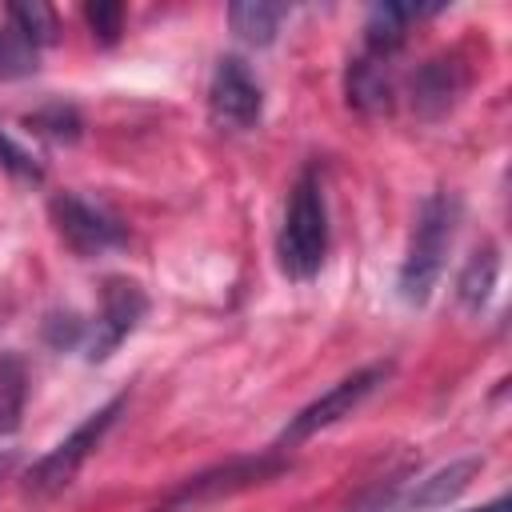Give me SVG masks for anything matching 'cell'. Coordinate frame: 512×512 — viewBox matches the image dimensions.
I'll list each match as a JSON object with an SVG mask.
<instances>
[{"label": "cell", "mask_w": 512, "mask_h": 512, "mask_svg": "<svg viewBox=\"0 0 512 512\" xmlns=\"http://www.w3.org/2000/svg\"><path fill=\"white\" fill-rule=\"evenodd\" d=\"M328 252V200L316 168H304L292 184L284 224L276 236V260L288 280H312Z\"/></svg>", "instance_id": "cell-1"}, {"label": "cell", "mask_w": 512, "mask_h": 512, "mask_svg": "<svg viewBox=\"0 0 512 512\" xmlns=\"http://www.w3.org/2000/svg\"><path fill=\"white\" fill-rule=\"evenodd\" d=\"M456 224H460V200L452 192H436L420 204L412 240H408V256L400 264V300L404 304H424L444 272V256L456 240Z\"/></svg>", "instance_id": "cell-2"}, {"label": "cell", "mask_w": 512, "mask_h": 512, "mask_svg": "<svg viewBox=\"0 0 512 512\" xmlns=\"http://www.w3.org/2000/svg\"><path fill=\"white\" fill-rule=\"evenodd\" d=\"M120 412H124V396H116V400H108L104 408H96L92 416H84V424H76L48 456H40V460L28 468V476H24V496H28V500H52L56 492H64V488L76 480L80 464L92 456V448L104 440V432L116 424Z\"/></svg>", "instance_id": "cell-3"}, {"label": "cell", "mask_w": 512, "mask_h": 512, "mask_svg": "<svg viewBox=\"0 0 512 512\" xmlns=\"http://www.w3.org/2000/svg\"><path fill=\"white\" fill-rule=\"evenodd\" d=\"M384 376H388V364H372V368H360V372L344 376V380L332 384L320 400H312L308 408H300V412L288 420V428L280 432L276 448H296L300 440H308V436H316L320 428L336 424L340 416H348L352 408H360V404L384 384Z\"/></svg>", "instance_id": "cell-4"}, {"label": "cell", "mask_w": 512, "mask_h": 512, "mask_svg": "<svg viewBox=\"0 0 512 512\" xmlns=\"http://www.w3.org/2000/svg\"><path fill=\"white\" fill-rule=\"evenodd\" d=\"M48 212H52L56 236H60L76 256H100V252L120 248V244L128 240L124 224H120L112 212H104L100 204H92V200H84V196H76V192L52 196Z\"/></svg>", "instance_id": "cell-5"}, {"label": "cell", "mask_w": 512, "mask_h": 512, "mask_svg": "<svg viewBox=\"0 0 512 512\" xmlns=\"http://www.w3.org/2000/svg\"><path fill=\"white\" fill-rule=\"evenodd\" d=\"M260 112H264V92L252 80V72L244 68V60H236V56L216 60V72H212V84H208L212 124L224 128V132H244L260 120Z\"/></svg>", "instance_id": "cell-6"}, {"label": "cell", "mask_w": 512, "mask_h": 512, "mask_svg": "<svg viewBox=\"0 0 512 512\" xmlns=\"http://www.w3.org/2000/svg\"><path fill=\"white\" fill-rule=\"evenodd\" d=\"M148 312V296L140 292V284L132 280H108L104 284V300H100V312H96V324L88 328L84 336V356L96 364V360H108L132 332L136 324L144 320Z\"/></svg>", "instance_id": "cell-7"}, {"label": "cell", "mask_w": 512, "mask_h": 512, "mask_svg": "<svg viewBox=\"0 0 512 512\" xmlns=\"http://www.w3.org/2000/svg\"><path fill=\"white\" fill-rule=\"evenodd\" d=\"M460 92H464V68H460V60L440 56V60H428V64L412 76V108H416L424 120L444 116V112L456 104Z\"/></svg>", "instance_id": "cell-8"}, {"label": "cell", "mask_w": 512, "mask_h": 512, "mask_svg": "<svg viewBox=\"0 0 512 512\" xmlns=\"http://www.w3.org/2000/svg\"><path fill=\"white\" fill-rule=\"evenodd\" d=\"M392 56H376V52H364L360 60H352L348 68V104L376 116V112H388L392 108V68H388Z\"/></svg>", "instance_id": "cell-9"}, {"label": "cell", "mask_w": 512, "mask_h": 512, "mask_svg": "<svg viewBox=\"0 0 512 512\" xmlns=\"http://www.w3.org/2000/svg\"><path fill=\"white\" fill-rule=\"evenodd\" d=\"M428 12H436V8H420V4H376V8H368V20H364V44H368V52L392 56L404 44L412 20H420Z\"/></svg>", "instance_id": "cell-10"}, {"label": "cell", "mask_w": 512, "mask_h": 512, "mask_svg": "<svg viewBox=\"0 0 512 512\" xmlns=\"http://www.w3.org/2000/svg\"><path fill=\"white\" fill-rule=\"evenodd\" d=\"M480 472V460H456V464H448V468H436L432 476H424L408 496H404V508L408 512H416V508H444L448 500H456L468 484H472V476Z\"/></svg>", "instance_id": "cell-11"}, {"label": "cell", "mask_w": 512, "mask_h": 512, "mask_svg": "<svg viewBox=\"0 0 512 512\" xmlns=\"http://www.w3.org/2000/svg\"><path fill=\"white\" fill-rule=\"evenodd\" d=\"M288 16V4H268V0H240L228 8V24L244 44H272L280 24Z\"/></svg>", "instance_id": "cell-12"}, {"label": "cell", "mask_w": 512, "mask_h": 512, "mask_svg": "<svg viewBox=\"0 0 512 512\" xmlns=\"http://www.w3.org/2000/svg\"><path fill=\"white\" fill-rule=\"evenodd\" d=\"M496 272H500L496 248H480V252H472L468 264H464V272H460V280H456V296H460V304L476 312V308L488 300V292H492V284H496Z\"/></svg>", "instance_id": "cell-13"}, {"label": "cell", "mask_w": 512, "mask_h": 512, "mask_svg": "<svg viewBox=\"0 0 512 512\" xmlns=\"http://www.w3.org/2000/svg\"><path fill=\"white\" fill-rule=\"evenodd\" d=\"M24 392H28V372L20 364V356L4 352L0 356V436L16 432L20 412H24Z\"/></svg>", "instance_id": "cell-14"}, {"label": "cell", "mask_w": 512, "mask_h": 512, "mask_svg": "<svg viewBox=\"0 0 512 512\" xmlns=\"http://www.w3.org/2000/svg\"><path fill=\"white\" fill-rule=\"evenodd\" d=\"M8 20H12V28H16L32 48H44V44L56 40V16H52V8L40 4V0H32V4H8Z\"/></svg>", "instance_id": "cell-15"}, {"label": "cell", "mask_w": 512, "mask_h": 512, "mask_svg": "<svg viewBox=\"0 0 512 512\" xmlns=\"http://www.w3.org/2000/svg\"><path fill=\"white\" fill-rule=\"evenodd\" d=\"M32 72H36V48L16 28H0V80H20Z\"/></svg>", "instance_id": "cell-16"}, {"label": "cell", "mask_w": 512, "mask_h": 512, "mask_svg": "<svg viewBox=\"0 0 512 512\" xmlns=\"http://www.w3.org/2000/svg\"><path fill=\"white\" fill-rule=\"evenodd\" d=\"M28 124H32L36 132L52 136V140H76V136H80V116H76L72 108H64V104H52V108L36 112Z\"/></svg>", "instance_id": "cell-17"}, {"label": "cell", "mask_w": 512, "mask_h": 512, "mask_svg": "<svg viewBox=\"0 0 512 512\" xmlns=\"http://www.w3.org/2000/svg\"><path fill=\"white\" fill-rule=\"evenodd\" d=\"M0 164L16 176V180H40L44 176V168H40V160L24 148V144H16L4 128H0Z\"/></svg>", "instance_id": "cell-18"}, {"label": "cell", "mask_w": 512, "mask_h": 512, "mask_svg": "<svg viewBox=\"0 0 512 512\" xmlns=\"http://www.w3.org/2000/svg\"><path fill=\"white\" fill-rule=\"evenodd\" d=\"M84 20H88V28H92V36H96L100 44H116V36H120V28H124V8L96 0V4L84 8Z\"/></svg>", "instance_id": "cell-19"}, {"label": "cell", "mask_w": 512, "mask_h": 512, "mask_svg": "<svg viewBox=\"0 0 512 512\" xmlns=\"http://www.w3.org/2000/svg\"><path fill=\"white\" fill-rule=\"evenodd\" d=\"M84 336H88V328H84V320H76L72 312L48 320V340H52L56 348H68V344H76V340H84Z\"/></svg>", "instance_id": "cell-20"}, {"label": "cell", "mask_w": 512, "mask_h": 512, "mask_svg": "<svg viewBox=\"0 0 512 512\" xmlns=\"http://www.w3.org/2000/svg\"><path fill=\"white\" fill-rule=\"evenodd\" d=\"M472 512H508V500L500 496V500H492V504H484V508H472Z\"/></svg>", "instance_id": "cell-21"}]
</instances>
